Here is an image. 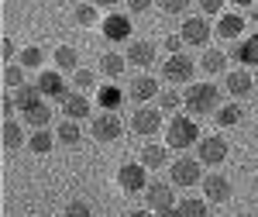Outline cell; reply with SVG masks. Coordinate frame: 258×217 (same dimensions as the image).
Masks as SVG:
<instances>
[{
  "label": "cell",
  "mask_w": 258,
  "mask_h": 217,
  "mask_svg": "<svg viewBox=\"0 0 258 217\" xmlns=\"http://www.w3.org/2000/svg\"><path fill=\"white\" fill-rule=\"evenodd\" d=\"M182 100H186L189 118H207V114H217L220 111V90L214 83H189Z\"/></svg>",
  "instance_id": "obj_1"
},
{
  "label": "cell",
  "mask_w": 258,
  "mask_h": 217,
  "mask_svg": "<svg viewBox=\"0 0 258 217\" xmlns=\"http://www.w3.org/2000/svg\"><path fill=\"white\" fill-rule=\"evenodd\" d=\"M197 141H200V124H197V118L176 114V118L169 121V128H165V145H169V148L186 152V148H189V145H197Z\"/></svg>",
  "instance_id": "obj_2"
},
{
  "label": "cell",
  "mask_w": 258,
  "mask_h": 217,
  "mask_svg": "<svg viewBox=\"0 0 258 217\" xmlns=\"http://www.w3.org/2000/svg\"><path fill=\"white\" fill-rule=\"evenodd\" d=\"M169 183H172V186H182V190L203 183V162L193 158V155H179L176 162L169 166Z\"/></svg>",
  "instance_id": "obj_3"
},
{
  "label": "cell",
  "mask_w": 258,
  "mask_h": 217,
  "mask_svg": "<svg viewBox=\"0 0 258 217\" xmlns=\"http://www.w3.org/2000/svg\"><path fill=\"white\" fill-rule=\"evenodd\" d=\"M179 200L172 193V183H165V179H148V186H145V207L152 210V214H162V210H172Z\"/></svg>",
  "instance_id": "obj_4"
},
{
  "label": "cell",
  "mask_w": 258,
  "mask_h": 217,
  "mask_svg": "<svg viewBox=\"0 0 258 217\" xmlns=\"http://www.w3.org/2000/svg\"><path fill=\"white\" fill-rule=\"evenodd\" d=\"M117 186L124 193H141L148 186V166L145 162H124L117 169Z\"/></svg>",
  "instance_id": "obj_5"
},
{
  "label": "cell",
  "mask_w": 258,
  "mask_h": 217,
  "mask_svg": "<svg viewBox=\"0 0 258 217\" xmlns=\"http://www.w3.org/2000/svg\"><path fill=\"white\" fill-rule=\"evenodd\" d=\"M162 76H165V83H193L197 66H193V59H189L186 52H176V56H169V59H165Z\"/></svg>",
  "instance_id": "obj_6"
},
{
  "label": "cell",
  "mask_w": 258,
  "mask_h": 217,
  "mask_svg": "<svg viewBox=\"0 0 258 217\" xmlns=\"http://www.w3.org/2000/svg\"><path fill=\"white\" fill-rule=\"evenodd\" d=\"M90 131H93V138L103 145V141H117L120 131H124V121L114 114V111H103V114H97V118L90 121Z\"/></svg>",
  "instance_id": "obj_7"
},
{
  "label": "cell",
  "mask_w": 258,
  "mask_h": 217,
  "mask_svg": "<svg viewBox=\"0 0 258 217\" xmlns=\"http://www.w3.org/2000/svg\"><path fill=\"white\" fill-rule=\"evenodd\" d=\"M38 90L45 93V100H66V93H69V83L62 79V69H41L38 73Z\"/></svg>",
  "instance_id": "obj_8"
},
{
  "label": "cell",
  "mask_w": 258,
  "mask_h": 217,
  "mask_svg": "<svg viewBox=\"0 0 258 217\" xmlns=\"http://www.w3.org/2000/svg\"><path fill=\"white\" fill-rule=\"evenodd\" d=\"M197 158L203 162V166H220V162L227 158V141L217 138V135L200 138V141H197Z\"/></svg>",
  "instance_id": "obj_9"
},
{
  "label": "cell",
  "mask_w": 258,
  "mask_h": 217,
  "mask_svg": "<svg viewBox=\"0 0 258 217\" xmlns=\"http://www.w3.org/2000/svg\"><path fill=\"white\" fill-rule=\"evenodd\" d=\"M210 31H214V28H210V21H207V18H186L179 35H182V41H186V45L203 48V45L210 41Z\"/></svg>",
  "instance_id": "obj_10"
},
{
  "label": "cell",
  "mask_w": 258,
  "mask_h": 217,
  "mask_svg": "<svg viewBox=\"0 0 258 217\" xmlns=\"http://www.w3.org/2000/svg\"><path fill=\"white\" fill-rule=\"evenodd\" d=\"M203 200L207 203H227L231 200V179L220 176V173H210V176H203Z\"/></svg>",
  "instance_id": "obj_11"
},
{
  "label": "cell",
  "mask_w": 258,
  "mask_h": 217,
  "mask_svg": "<svg viewBox=\"0 0 258 217\" xmlns=\"http://www.w3.org/2000/svg\"><path fill=\"white\" fill-rule=\"evenodd\" d=\"M131 128L138 131V135H159V128H162V111L159 107H141V111H135L131 114Z\"/></svg>",
  "instance_id": "obj_12"
},
{
  "label": "cell",
  "mask_w": 258,
  "mask_h": 217,
  "mask_svg": "<svg viewBox=\"0 0 258 217\" xmlns=\"http://www.w3.org/2000/svg\"><path fill=\"white\" fill-rule=\"evenodd\" d=\"M224 83H227V93H231V97H241V100H244V97H248V93H251V90L258 86V79L251 76V73H248L244 66L231 69V73L224 76Z\"/></svg>",
  "instance_id": "obj_13"
},
{
  "label": "cell",
  "mask_w": 258,
  "mask_h": 217,
  "mask_svg": "<svg viewBox=\"0 0 258 217\" xmlns=\"http://www.w3.org/2000/svg\"><path fill=\"white\" fill-rule=\"evenodd\" d=\"M162 90H159V79L148 76V73H141V76L131 79V86H127V97L135 100V103H148V100H155Z\"/></svg>",
  "instance_id": "obj_14"
},
{
  "label": "cell",
  "mask_w": 258,
  "mask_h": 217,
  "mask_svg": "<svg viewBox=\"0 0 258 217\" xmlns=\"http://www.w3.org/2000/svg\"><path fill=\"white\" fill-rule=\"evenodd\" d=\"M227 56H231V59L238 62V66H244V69H251V66H258V35L238 38V41H234V48H231Z\"/></svg>",
  "instance_id": "obj_15"
},
{
  "label": "cell",
  "mask_w": 258,
  "mask_h": 217,
  "mask_svg": "<svg viewBox=\"0 0 258 217\" xmlns=\"http://www.w3.org/2000/svg\"><path fill=\"white\" fill-rule=\"evenodd\" d=\"M124 56H127V62H131V66H141V69H148L152 62L159 59V48H155V41H145V38H141V41H131Z\"/></svg>",
  "instance_id": "obj_16"
},
{
  "label": "cell",
  "mask_w": 258,
  "mask_h": 217,
  "mask_svg": "<svg viewBox=\"0 0 258 217\" xmlns=\"http://www.w3.org/2000/svg\"><path fill=\"white\" fill-rule=\"evenodd\" d=\"M62 114H66L69 121H83V118H90V100L83 97L80 90H76V93L69 90V93H66V100H62Z\"/></svg>",
  "instance_id": "obj_17"
},
{
  "label": "cell",
  "mask_w": 258,
  "mask_h": 217,
  "mask_svg": "<svg viewBox=\"0 0 258 217\" xmlns=\"http://www.w3.org/2000/svg\"><path fill=\"white\" fill-rule=\"evenodd\" d=\"M227 62H231L227 52H220V48H207L203 59H200V69L210 73V76H220V73H227Z\"/></svg>",
  "instance_id": "obj_18"
},
{
  "label": "cell",
  "mask_w": 258,
  "mask_h": 217,
  "mask_svg": "<svg viewBox=\"0 0 258 217\" xmlns=\"http://www.w3.org/2000/svg\"><path fill=\"white\" fill-rule=\"evenodd\" d=\"M141 162H145L148 169L172 166V162H169V145H145V148H141Z\"/></svg>",
  "instance_id": "obj_19"
},
{
  "label": "cell",
  "mask_w": 258,
  "mask_h": 217,
  "mask_svg": "<svg viewBox=\"0 0 258 217\" xmlns=\"http://www.w3.org/2000/svg\"><path fill=\"white\" fill-rule=\"evenodd\" d=\"M172 217H210V214H207V200L182 197L176 207H172Z\"/></svg>",
  "instance_id": "obj_20"
},
{
  "label": "cell",
  "mask_w": 258,
  "mask_h": 217,
  "mask_svg": "<svg viewBox=\"0 0 258 217\" xmlns=\"http://www.w3.org/2000/svg\"><path fill=\"white\" fill-rule=\"evenodd\" d=\"M241 28H244V18H241V14H224V18L217 21V35L227 38V41H238Z\"/></svg>",
  "instance_id": "obj_21"
},
{
  "label": "cell",
  "mask_w": 258,
  "mask_h": 217,
  "mask_svg": "<svg viewBox=\"0 0 258 217\" xmlns=\"http://www.w3.org/2000/svg\"><path fill=\"white\" fill-rule=\"evenodd\" d=\"M124 66H127V56H124V52H114V48H110V52L100 56V73H103V76H120Z\"/></svg>",
  "instance_id": "obj_22"
},
{
  "label": "cell",
  "mask_w": 258,
  "mask_h": 217,
  "mask_svg": "<svg viewBox=\"0 0 258 217\" xmlns=\"http://www.w3.org/2000/svg\"><path fill=\"white\" fill-rule=\"evenodd\" d=\"M14 97H18L21 111H31V107H38L41 100H45V93L38 90V83H24L21 90H14Z\"/></svg>",
  "instance_id": "obj_23"
},
{
  "label": "cell",
  "mask_w": 258,
  "mask_h": 217,
  "mask_svg": "<svg viewBox=\"0 0 258 217\" xmlns=\"http://www.w3.org/2000/svg\"><path fill=\"white\" fill-rule=\"evenodd\" d=\"M55 135H52V131H48V128H35V135H31V138H28V148H31V152H35V155H48V152H52V145H55Z\"/></svg>",
  "instance_id": "obj_24"
},
{
  "label": "cell",
  "mask_w": 258,
  "mask_h": 217,
  "mask_svg": "<svg viewBox=\"0 0 258 217\" xmlns=\"http://www.w3.org/2000/svg\"><path fill=\"white\" fill-rule=\"evenodd\" d=\"M55 138L62 141V145H66V148H76V145H80L83 141V131H80V121H62L59 124V131H55Z\"/></svg>",
  "instance_id": "obj_25"
},
{
  "label": "cell",
  "mask_w": 258,
  "mask_h": 217,
  "mask_svg": "<svg viewBox=\"0 0 258 217\" xmlns=\"http://www.w3.org/2000/svg\"><path fill=\"white\" fill-rule=\"evenodd\" d=\"M55 66H59L62 73H76L80 69V52L73 45H59L55 48Z\"/></svg>",
  "instance_id": "obj_26"
},
{
  "label": "cell",
  "mask_w": 258,
  "mask_h": 217,
  "mask_svg": "<svg viewBox=\"0 0 258 217\" xmlns=\"http://www.w3.org/2000/svg\"><path fill=\"white\" fill-rule=\"evenodd\" d=\"M241 118H244V111H241L238 103H220V111L214 114V121H217L220 128H234V124H241Z\"/></svg>",
  "instance_id": "obj_27"
},
{
  "label": "cell",
  "mask_w": 258,
  "mask_h": 217,
  "mask_svg": "<svg viewBox=\"0 0 258 217\" xmlns=\"http://www.w3.org/2000/svg\"><path fill=\"white\" fill-rule=\"evenodd\" d=\"M0 141H4V148H7V152H14V148H21V141H24V135H21V124H18V121H4V131H0Z\"/></svg>",
  "instance_id": "obj_28"
},
{
  "label": "cell",
  "mask_w": 258,
  "mask_h": 217,
  "mask_svg": "<svg viewBox=\"0 0 258 217\" xmlns=\"http://www.w3.org/2000/svg\"><path fill=\"white\" fill-rule=\"evenodd\" d=\"M24 121L31 124V128H48V121H52V107L41 100L38 107H31V111H24Z\"/></svg>",
  "instance_id": "obj_29"
},
{
  "label": "cell",
  "mask_w": 258,
  "mask_h": 217,
  "mask_svg": "<svg viewBox=\"0 0 258 217\" xmlns=\"http://www.w3.org/2000/svg\"><path fill=\"white\" fill-rule=\"evenodd\" d=\"M76 24H83V28H93L97 24V18H100V7L97 4H76Z\"/></svg>",
  "instance_id": "obj_30"
},
{
  "label": "cell",
  "mask_w": 258,
  "mask_h": 217,
  "mask_svg": "<svg viewBox=\"0 0 258 217\" xmlns=\"http://www.w3.org/2000/svg\"><path fill=\"white\" fill-rule=\"evenodd\" d=\"M28 79H24V66H7L4 69V86L7 90H21Z\"/></svg>",
  "instance_id": "obj_31"
},
{
  "label": "cell",
  "mask_w": 258,
  "mask_h": 217,
  "mask_svg": "<svg viewBox=\"0 0 258 217\" xmlns=\"http://www.w3.org/2000/svg\"><path fill=\"white\" fill-rule=\"evenodd\" d=\"M186 100H182V93H176V90H162L159 93V111L162 114H169V111H176V107H182Z\"/></svg>",
  "instance_id": "obj_32"
},
{
  "label": "cell",
  "mask_w": 258,
  "mask_h": 217,
  "mask_svg": "<svg viewBox=\"0 0 258 217\" xmlns=\"http://www.w3.org/2000/svg\"><path fill=\"white\" fill-rule=\"evenodd\" d=\"M41 59H45V52H41L38 45H28V48H21V66H24V69H38Z\"/></svg>",
  "instance_id": "obj_33"
},
{
  "label": "cell",
  "mask_w": 258,
  "mask_h": 217,
  "mask_svg": "<svg viewBox=\"0 0 258 217\" xmlns=\"http://www.w3.org/2000/svg\"><path fill=\"white\" fill-rule=\"evenodd\" d=\"M73 83H76V90H90V86H93V83H97V73H93V69H76V73H73Z\"/></svg>",
  "instance_id": "obj_34"
},
{
  "label": "cell",
  "mask_w": 258,
  "mask_h": 217,
  "mask_svg": "<svg viewBox=\"0 0 258 217\" xmlns=\"http://www.w3.org/2000/svg\"><path fill=\"white\" fill-rule=\"evenodd\" d=\"M62 217H93V210H90V203H86V200H69Z\"/></svg>",
  "instance_id": "obj_35"
},
{
  "label": "cell",
  "mask_w": 258,
  "mask_h": 217,
  "mask_svg": "<svg viewBox=\"0 0 258 217\" xmlns=\"http://www.w3.org/2000/svg\"><path fill=\"white\" fill-rule=\"evenodd\" d=\"M159 7L165 11V14H186V7H189V0H159Z\"/></svg>",
  "instance_id": "obj_36"
},
{
  "label": "cell",
  "mask_w": 258,
  "mask_h": 217,
  "mask_svg": "<svg viewBox=\"0 0 258 217\" xmlns=\"http://www.w3.org/2000/svg\"><path fill=\"white\" fill-rule=\"evenodd\" d=\"M14 111H21V107H18V97H11V93H7V97L0 100V114H4V121L14 118Z\"/></svg>",
  "instance_id": "obj_37"
},
{
  "label": "cell",
  "mask_w": 258,
  "mask_h": 217,
  "mask_svg": "<svg viewBox=\"0 0 258 217\" xmlns=\"http://www.w3.org/2000/svg\"><path fill=\"white\" fill-rule=\"evenodd\" d=\"M197 4H200V11L210 18V14H220V11H224V4H227V0H197Z\"/></svg>",
  "instance_id": "obj_38"
},
{
  "label": "cell",
  "mask_w": 258,
  "mask_h": 217,
  "mask_svg": "<svg viewBox=\"0 0 258 217\" xmlns=\"http://www.w3.org/2000/svg\"><path fill=\"white\" fill-rule=\"evenodd\" d=\"M107 35H110V38H124V18H110L107 21Z\"/></svg>",
  "instance_id": "obj_39"
},
{
  "label": "cell",
  "mask_w": 258,
  "mask_h": 217,
  "mask_svg": "<svg viewBox=\"0 0 258 217\" xmlns=\"http://www.w3.org/2000/svg\"><path fill=\"white\" fill-rule=\"evenodd\" d=\"M124 4H127V11H131V14H145L155 0H124Z\"/></svg>",
  "instance_id": "obj_40"
},
{
  "label": "cell",
  "mask_w": 258,
  "mask_h": 217,
  "mask_svg": "<svg viewBox=\"0 0 258 217\" xmlns=\"http://www.w3.org/2000/svg\"><path fill=\"white\" fill-rule=\"evenodd\" d=\"M0 52H4V56H0L4 62H11L14 56H18V48H14V41H11V38H4V41H0Z\"/></svg>",
  "instance_id": "obj_41"
},
{
  "label": "cell",
  "mask_w": 258,
  "mask_h": 217,
  "mask_svg": "<svg viewBox=\"0 0 258 217\" xmlns=\"http://www.w3.org/2000/svg\"><path fill=\"white\" fill-rule=\"evenodd\" d=\"M182 45H186V41H182V35H169V38H165V48H169L172 56H176V52H182Z\"/></svg>",
  "instance_id": "obj_42"
},
{
  "label": "cell",
  "mask_w": 258,
  "mask_h": 217,
  "mask_svg": "<svg viewBox=\"0 0 258 217\" xmlns=\"http://www.w3.org/2000/svg\"><path fill=\"white\" fill-rule=\"evenodd\" d=\"M90 4H97V7H114L117 0H90Z\"/></svg>",
  "instance_id": "obj_43"
},
{
  "label": "cell",
  "mask_w": 258,
  "mask_h": 217,
  "mask_svg": "<svg viewBox=\"0 0 258 217\" xmlns=\"http://www.w3.org/2000/svg\"><path fill=\"white\" fill-rule=\"evenodd\" d=\"M231 4H238V7H255L258 0H231Z\"/></svg>",
  "instance_id": "obj_44"
},
{
  "label": "cell",
  "mask_w": 258,
  "mask_h": 217,
  "mask_svg": "<svg viewBox=\"0 0 258 217\" xmlns=\"http://www.w3.org/2000/svg\"><path fill=\"white\" fill-rule=\"evenodd\" d=\"M131 217H152V214H148V210H135Z\"/></svg>",
  "instance_id": "obj_45"
},
{
  "label": "cell",
  "mask_w": 258,
  "mask_h": 217,
  "mask_svg": "<svg viewBox=\"0 0 258 217\" xmlns=\"http://www.w3.org/2000/svg\"><path fill=\"white\" fill-rule=\"evenodd\" d=\"M251 21H255V24H258V4H255V7H251Z\"/></svg>",
  "instance_id": "obj_46"
}]
</instances>
